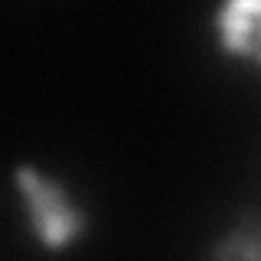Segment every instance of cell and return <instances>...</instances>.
<instances>
[{
	"mask_svg": "<svg viewBox=\"0 0 261 261\" xmlns=\"http://www.w3.org/2000/svg\"><path fill=\"white\" fill-rule=\"evenodd\" d=\"M16 183L27 196V209L33 219V228L39 232L46 248H65L85 225L82 209L72 206L69 193L56 179H43L36 170L16 167Z\"/></svg>",
	"mask_w": 261,
	"mask_h": 261,
	"instance_id": "1",
	"label": "cell"
},
{
	"mask_svg": "<svg viewBox=\"0 0 261 261\" xmlns=\"http://www.w3.org/2000/svg\"><path fill=\"white\" fill-rule=\"evenodd\" d=\"M225 7H232V10H239V13H248V16H255V20H261V0H225Z\"/></svg>",
	"mask_w": 261,
	"mask_h": 261,
	"instance_id": "2",
	"label": "cell"
},
{
	"mask_svg": "<svg viewBox=\"0 0 261 261\" xmlns=\"http://www.w3.org/2000/svg\"><path fill=\"white\" fill-rule=\"evenodd\" d=\"M255 59H258V62H261V46H258V53H255Z\"/></svg>",
	"mask_w": 261,
	"mask_h": 261,
	"instance_id": "3",
	"label": "cell"
}]
</instances>
